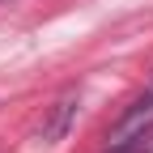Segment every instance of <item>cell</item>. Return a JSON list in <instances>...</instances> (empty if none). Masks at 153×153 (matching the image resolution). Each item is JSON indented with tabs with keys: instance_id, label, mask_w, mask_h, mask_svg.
I'll return each mask as SVG.
<instances>
[{
	"instance_id": "obj_3",
	"label": "cell",
	"mask_w": 153,
	"mask_h": 153,
	"mask_svg": "<svg viewBox=\"0 0 153 153\" xmlns=\"http://www.w3.org/2000/svg\"><path fill=\"white\" fill-rule=\"evenodd\" d=\"M115 153H153V132H149V136H140V140H132L128 149H115Z\"/></svg>"
},
{
	"instance_id": "obj_2",
	"label": "cell",
	"mask_w": 153,
	"mask_h": 153,
	"mask_svg": "<svg viewBox=\"0 0 153 153\" xmlns=\"http://www.w3.org/2000/svg\"><path fill=\"white\" fill-rule=\"evenodd\" d=\"M72 115H76V89H68L64 98L51 106L47 123H43V145H55V140H64V132H68V123H72Z\"/></svg>"
},
{
	"instance_id": "obj_1",
	"label": "cell",
	"mask_w": 153,
	"mask_h": 153,
	"mask_svg": "<svg viewBox=\"0 0 153 153\" xmlns=\"http://www.w3.org/2000/svg\"><path fill=\"white\" fill-rule=\"evenodd\" d=\"M149 132H153V81H149L136 98L123 106L119 119L106 128V145H111V153H115V149H128L132 140L149 136Z\"/></svg>"
}]
</instances>
